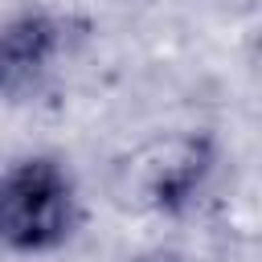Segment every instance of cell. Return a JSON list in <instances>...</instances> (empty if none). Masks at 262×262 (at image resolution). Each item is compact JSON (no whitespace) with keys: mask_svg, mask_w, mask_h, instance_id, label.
Wrapping results in <instances>:
<instances>
[{"mask_svg":"<svg viewBox=\"0 0 262 262\" xmlns=\"http://www.w3.org/2000/svg\"><path fill=\"white\" fill-rule=\"evenodd\" d=\"M217 176V139L209 131H160L111 168V196L135 217L188 213Z\"/></svg>","mask_w":262,"mask_h":262,"instance_id":"6da1fadb","label":"cell"},{"mask_svg":"<svg viewBox=\"0 0 262 262\" xmlns=\"http://www.w3.org/2000/svg\"><path fill=\"white\" fill-rule=\"evenodd\" d=\"M82 221V196L70 164L53 151H33L0 168V250L53 254Z\"/></svg>","mask_w":262,"mask_h":262,"instance_id":"7a4b0ae2","label":"cell"},{"mask_svg":"<svg viewBox=\"0 0 262 262\" xmlns=\"http://www.w3.org/2000/svg\"><path fill=\"white\" fill-rule=\"evenodd\" d=\"M78 41V25L57 12H16L0 20V98L41 86Z\"/></svg>","mask_w":262,"mask_h":262,"instance_id":"3957f363","label":"cell"},{"mask_svg":"<svg viewBox=\"0 0 262 262\" xmlns=\"http://www.w3.org/2000/svg\"><path fill=\"white\" fill-rule=\"evenodd\" d=\"M127 262H184V254L172 250V246H151V250H143V254L127 258Z\"/></svg>","mask_w":262,"mask_h":262,"instance_id":"277c9868","label":"cell"},{"mask_svg":"<svg viewBox=\"0 0 262 262\" xmlns=\"http://www.w3.org/2000/svg\"><path fill=\"white\" fill-rule=\"evenodd\" d=\"M254 74H258V82H262V49H258V57H254Z\"/></svg>","mask_w":262,"mask_h":262,"instance_id":"5b68a950","label":"cell"}]
</instances>
